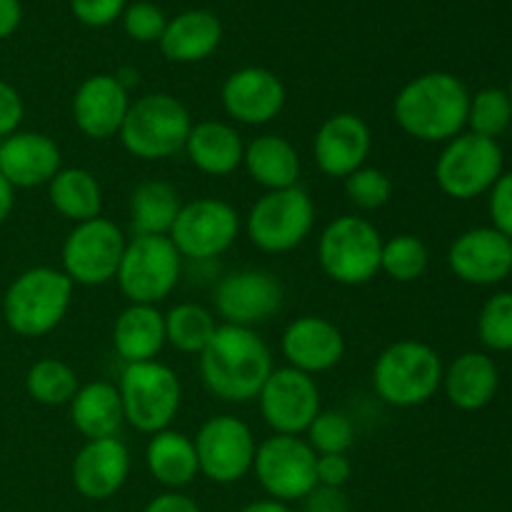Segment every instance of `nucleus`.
Returning <instances> with one entry per match:
<instances>
[{
	"mask_svg": "<svg viewBox=\"0 0 512 512\" xmlns=\"http://www.w3.org/2000/svg\"><path fill=\"white\" fill-rule=\"evenodd\" d=\"M200 378L210 395L225 403H250L273 373L268 343L253 328L218 325L208 348L198 355Z\"/></svg>",
	"mask_w": 512,
	"mask_h": 512,
	"instance_id": "f257e3e1",
	"label": "nucleus"
},
{
	"mask_svg": "<svg viewBox=\"0 0 512 512\" xmlns=\"http://www.w3.org/2000/svg\"><path fill=\"white\" fill-rule=\"evenodd\" d=\"M470 93L453 73H423L395 95L398 128L420 143H448L468 125Z\"/></svg>",
	"mask_w": 512,
	"mask_h": 512,
	"instance_id": "f03ea898",
	"label": "nucleus"
},
{
	"mask_svg": "<svg viewBox=\"0 0 512 512\" xmlns=\"http://www.w3.org/2000/svg\"><path fill=\"white\" fill-rule=\"evenodd\" d=\"M73 280L60 268L35 265L8 285L3 318L20 338H43L63 323L73 300Z\"/></svg>",
	"mask_w": 512,
	"mask_h": 512,
	"instance_id": "7ed1b4c3",
	"label": "nucleus"
},
{
	"mask_svg": "<svg viewBox=\"0 0 512 512\" xmlns=\"http://www.w3.org/2000/svg\"><path fill=\"white\" fill-rule=\"evenodd\" d=\"M443 360L423 340L403 338L375 358L373 388L385 405L418 408L443 388Z\"/></svg>",
	"mask_w": 512,
	"mask_h": 512,
	"instance_id": "20e7f679",
	"label": "nucleus"
},
{
	"mask_svg": "<svg viewBox=\"0 0 512 512\" xmlns=\"http://www.w3.org/2000/svg\"><path fill=\"white\" fill-rule=\"evenodd\" d=\"M193 118L178 98L168 93H148L133 100L118 138L133 158L168 160L185 148Z\"/></svg>",
	"mask_w": 512,
	"mask_h": 512,
	"instance_id": "39448f33",
	"label": "nucleus"
},
{
	"mask_svg": "<svg viewBox=\"0 0 512 512\" xmlns=\"http://www.w3.org/2000/svg\"><path fill=\"white\" fill-rule=\"evenodd\" d=\"M383 235L370 220L358 215H340L330 220L318 238L320 270L333 283L355 288L380 273Z\"/></svg>",
	"mask_w": 512,
	"mask_h": 512,
	"instance_id": "423d86ee",
	"label": "nucleus"
},
{
	"mask_svg": "<svg viewBox=\"0 0 512 512\" xmlns=\"http://www.w3.org/2000/svg\"><path fill=\"white\" fill-rule=\"evenodd\" d=\"M125 423L138 433L168 430L183 403V385L173 368L158 360L125 365L118 380Z\"/></svg>",
	"mask_w": 512,
	"mask_h": 512,
	"instance_id": "0eeeda50",
	"label": "nucleus"
},
{
	"mask_svg": "<svg viewBox=\"0 0 512 512\" xmlns=\"http://www.w3.org/2000/svg\"><path fill=\"white\" fill-rule=\"evenodd\" d=\"M183 273V258L168 235H135L125 245L115 280L133 305H158L173 295Z\"/></svg>",
	"mask_w": 512,
	"mask_h": 512,
	"instance_id": "6e6552de",
	"label": "nucleus"
},
{
	"mask_svg": "<svg viewBox=\"0 0 512 512\" xmlns=\"http://www.w3.org/2000/svg\"><path fill=\"white\" fill-rule=\"evenodd\" d=\"M313 225V198L305 188L293 185L283 190H265L245 218V233L258 250L280 255L300 248Z\"/></svg>",
	"mask_w": 512,
	"mask_h": 512,
	"instance_id": "1a4fd4ad",
	"label": "nucleus"
},
{
	"mask_svg": "<svg viewBox=\"0 0 512 512\" xmlns=\"http://www.w3.org/2000/svg\"><path fill=\"white\" fill-rule=\"evenodd\" d=\"M503 175V150L495 140L460 133L448 140L435 160V183L455 200H473L488 193Z\"/></svg>",
	"mask_w": 512,
	"mask_h": 512,
	"instance_id": "9d476101",
	"label": "nucleus"
},
{
	"mask_svg": "<svg viewBox=\"0 0 512 512\" xmlns=\"http://www.w3.org/2000/svg\"><path fill=\"white\" fill-rule=\"evenodd\" d=\"M315 450L300 435H270L258 443L253 473L268 498L280 503L303 500L318 485Z\"/></svg>",
	"mask_w": 512,
	"mask_h": 512,
	"instance_id": "9b49d317",
	"label": "nucleus"
},
{
	"mask_svg": "<svg viewBox=\"0 0 512 512\" xmlns=\"http://www.w3.org/2000/svg\"><path fill=\"white\" fill-rule=\"evenodd\" d=\"M123 230L108 218H93L78 223L63 243V273L73 285L98 288L115 280L125 253Z\"/></svg>",
	"mask_w": 512,
	"mask_h": 512,
	"instance_id": "f8f14e48",
	"label": "nucleus"
},
{
	"mask_svg": "<svg viewBox=\"0 0 512 512\" xmlns=\"http://www.w3.org/2000/svg\"><path fill=\"white\" fill-rule=\"evenodd\" d=\"M240 215L220 198L183 203L168 238L183 260H213L230 250L240 233Z\"/></svg>",
	"mask_w": 512,
	"mask_h": 512,
	"instance_id": "ddd939ff",
	"label": "nucleus"
},
{
	"mask_svg": "<svg viewBox=\"0 0 512 512\" xmlns=\"http://www.w3.org/2000/svg\"><path fill=\"white\" fill-rule=\"evenodd\" d=\"M198 453L200 475L218 485L243 480L253 470L258 443L253 430L235 415H215L200 425L193 438Z\"/></svg>",
	"mask_w": 512,
	"mask_h": 512,
	"instance_id": "4468645a",
	"label": "nucleus"
},
{
	"mask_svg": "<svg viewBox=\"0 0 512 512\" xmlns=\"http://www.w3.org/2000/svg\"><path fill=\"white\" fill-rule=\"evenodd\" d=\"M258 408L275 435H305L315 415L323 410L320 388L313 375L295 368H273L258 393Z\"/></svg>",
	"mask_w": 512,
	"mask_h": 512,
	"instance_id": "2eb2a0df",
	"label": "nucleus"
},
{
	"mask_svg": "<svg viewBox=\"0 0 512 512\" xmlns=\"http://www.w3.org/2000/svg\"><path fill=\"white\" fill-rule=\"evenodd\" d=\"M213 303L225 325L255 328L283 308V285L268 270H233L215 285Z\"/></svg>",
	"mask_w": 512,
	"mask_h": 512,
	"instance_id": "dca6fc26",
	"label": "nucleus"
},
{
	"mask_svg": "<svg viewBox=\"0 0 512 512\" xmlns=\"http://www.w3.org/2000/svg\"><path fill=\"white\" fill-rule=\"evenodd\" d=\"M223 110L228 118L243 125H268L283 113L285 85L273 70L248 65L225 78L223 90H220Z\"/></svg>",
	"mask_w": 512,
	"mask_h": 512,
	"instance_id": "f3484780",
	"label": "nucleus"
},
{
	"mask_svg": "<svg viewBox=\"0 0 512 512\" xmlns=\"http://www.w3.org/2000/svg\"><path fill=\"white\" fill-rule=\"evenodd\" d=\"M373 148L368 123L355 113H335L320 123L313 138V158L328 178H348L360 170Z\"/></svg>",
	"mask_w": 512,
	"mask_h": 512,
	"instance_id": "a211bd4d",
	"label": "nucleus"
},
{
	"mask_svg": "<svg viewBox=\"0 0 512 512\" xmlns=\"http://www.w3.org/2000/svg\"><path fill=\"white\" fill-rule=\"evenodd\" d=\"M448 265L468 285H495L512 273V240L495 228H473L453 240Z\"/></svg>",
	"mask_w": 512,
	"mask_h": 512,
	"instance_id": "6ab92c4d",
	"label": "nucleus"
},
{
	"mask_svg": "<svg viewBox=\"0 0 512 512\" xmlns=\"http://www.w3.org/2000/svg\"><path fill=\"white\" fill-rule=\"evenodd\" d=\"M280 353L288 360V368L315 378L343 360L345 338L333 320L323 315H300L283 330Z\"/></svg>",
	"mask_w": 512,
	"mask_h": 512,
	"instance_id": "aec40b11",
	"label": "nucleus"
},
{
	"mask_svg": "<svg viewBox=\"0 0 512 512\" xmlns=\"http://www.w3.org/2000/svg\"><path fill=\"white\" fill-rule=\"evenodd\" d=\"M130 93L115 75L98 73L85 78L73 95V123L85 138L108 140L120 133L130 108Z\"/></svg>",
	"mask_w": 512,
	"mask_h": 512,
	"instance_id": "412c9836",
	"label": "nucleus"
},
{
	"mask_svg": "<svg viewBox=\"0 0 512 512\" xmlns=\"http://www.w3.org/2000/svg\"><path fill=\"white\" fill-rule=\"evenodd\" d=\"M63 168V155L50 135L38 130H18L0 140V175L13 188L48 185Z\"/></svg>",
	"mask_w": 512,
	"mask_h": 512,
	"instance_id": "4be33fe9",
	"label": "nucleus"
},
{
	"mask_svg": "<svg viewBox=\"0 0 512 512\" xmlns=\"http://www.w3.org/2000/svg\"><path fill=\"white\" fill-rule=\"evenodd\" d=\"M128 473L130 453L120 438L85 440L70 468L75 490L88 500L113 498L125 485Z\"/></svg>",
	"mask_w": 512,
	"mask_h": 512,
	"instance_id": "5701e85b",
	"label": "nucleus"
},
{
	"mask_svg": "<svg viewBox=\"0 0 512 512\" xmlns=\"http://www.w3.org/2000/svg\"><path fill=\"white\" fill-rule=\"evenodd\" d=\"M183 150L195 170L213 178H225L243 165L245 143L230 123L200 120L190 128Z\"/></svg>",
	"mask_w": 512,
	"mask_h": 512,
	"instance_id": "b1692460",
	"label": "nucleus"
},
{
	"mask_svg": "<svg viewBox=\"0 0 512 512\" xmlns=\"http://www.w3.org/2000/svg\"><path fill=\"white\" fill-rule=\"evenodd\" d=\"M220 40L223 25L218 15L210 10H185L168 20L158 45L170 63H200L218 50Z\"/></svg>",
	"mask_w": 512,
	"mask_h": 512,
	"instance_id": "393cba45",
	"label": "nucleus"
},
{
	"mask_svg": "<svg viewBox=\"0 0 512 512\" xmlns=\"http://www.w3.org/2000/svg\"><path fill=\"white\" fill-rule=\"evenodd\" d=\"M165 345V313L158 305L130 303L120 310L113 325V348L125 365L155 360Z\"/></svg>",
	"mask_w": 512,
	"mask_h": 512,
	"instance_id": "a878e982",
	"label": "nucleus"
},
{
	"mask_svg": "<svg viewBox=\"0 0 512 512\" xmlns=\"http://www.w3.org/2000/svg\"><path fill=\"white\" fill-rule=\"evenodd\" d=\"M70 420L85 440L118 438L120 428L125 425L118 385L105 380L80 385L75 398L70 400Z\"/></svg>",
	"mask_w": 512,
	"mask_h": 512,
	"instance_id": "bb28decb",
	"label": "nucleus"
},
{
	"mask_svg": "<svg viewBox=\"0 0 512 512\" xmlns=\"http://www.w3.org/2000/svg\"><path fill=\"white\" fill-rule=\"evenodd\" d=\"M243 165L250 178L265 190L293 188L300 180V155L283 135L265 133L250 140L245 145Z\"/></svg>",
	"mask_w": 512,
	"mask_h": 512,
	"instance_id": "cd10ccee",
	"label": "nucleus"
},
{
	"mask_svg": "<svg viewBox=\"0 0 512 512\" xmlns=\"http://www.w3.org/2000/svg\"><path fill=\"white\" fill-rule=\"evenodd\" d=\"M145 465L148 473L168 490L188 488L200 475L193 438L170 428L150 435L145 445Z\"/></svg>",
	"mask_w": 512,
	"mask_h": 512,
	"instance_id": "c85d7f7f",
	"label": "nucleus"
},
{
	"mask_svg": "<svg viewBox=\"0 0 512 512\" xmlns=\"http://www.w3.org/2000/svg\"><path fill=\"white\" fill-rule=\"evenodd\" d=\"M498 365L485 353H463L443 373V388L460 410H480L498 393Z\"/></svg>",
	"mask_w": 512,
	"mask_h": 512,
	"instance_id": "c756f323",
	"label": "nucleus"
},
{
	"mask_svg": "<svg viewBox=\"0 0 512 512\" xmlns=\"http://www.w3.org/2000/svg\"><path fill=\"white\" fill-rule=\"evenodd\" d=\"M48 198L55 213L75 225L103 215V188L85 168H60L48 183Z\"/></svg>",
	"mask_w": 512,
	"mask_h": 512,
	"instance_id": "7c9ffc66",
	"label": "nucleus"
},
{
	"mask_svg": "<svg viewBox=\"0 0 512 512\" xmlns=\"http://www.w3.org/2000/svg\"><path fill=\"white\" fill-rule=\"evenodd\" d=\"M183 200L175 185L165 180H145L130 193L128 213L135 235H168Z\"/></svg>",
	"mask_w": 512,
	"mask_h": 512,
	"instance_id": "2f4dec72",
	"label": "nucleus"
},
{
	"mask_svg": "<svg viewBox=\"0 0 512 512\" xmlns=\"http://www.w3.org/2000/svg\"><path fill=\"white\" fill-rule=\"evenodd\" d=\"M215 330V315L198 303H178L165 313V343L185 355L203 353Z\"/></svg>",
	"mask_w": 512,
	"mask_h": 512,
	"instance_id": "473e14b6",
	"label": "nucleus"
},
{
	"mask_svg": "<svg viewBox=\"0 0 512 512\" xmlns=\"http://www.w3.org/2000/svg\"><path fill=\"white\" fill-rule=\"evenodd\" d=\"M78 388L80 383L75 370L65 360L58 358L38 360L25 373V390H28V395L35 403L48 405V408L70 405Z\"/></svg>",
	"mask_w": 512,
	"mask_h": 512,
	"instance_id": "72a5a7b5",
	"label": "nucleus"
},
{
	"mask_svg": "<svg viewBox=\"0 0 512 512\" xmlns=\"http://www.w3.org/2000/svg\"><path fill=\"white\" fill-rule=\"evenodd\" d=\"M430 253L428 245L418 235L400 233L390 240H383L380 253V273L390 275L395 283H415L428 270Z\"/></svg>",
	"mask_w": 512,
	"mask_h": 512,
	"instance_id": "f704fd0d",
	"label": "nucleus"
},
{
	"mask_svg": "<svg viewBox=\"0 0 512 512\" xmlns=\"http://www.w3.org/2000/svg\"><path fill=\"white\" fill-rule=\"evenodd\" d=\"M510 120H512V105L505 90L485 88L480 90V93L470 95V108H468L470 133L495 140L500 133L508 130Z\"/></svg>",
	"mask_w": 512,
	"mask_h": 512,
	"instance_id": "c9c22d12",
	"label": "nucleus"
},
{
	"mask_svg": "<svg viewBox=\"0 0 512 512\" xmlns=\"http://www.w3.org/2000/svg\"><path fill=\"white\" fill-rule=\"evenodd\" d=\"M308 445L315 450V455H338L353 448L355 428L350 418L340 410H320L310 428L305 430Z\"/></svg>",
	"mask_w": 512,
	"mask_h": 512,
	"instance_id": "e433bc0d",
	"label": "nucleus"
},
{
	"mask_svg": "<svg viewBox=\"0 0 512 512\" xmlns=\"http://www.w3.org/2000/svg\"><path fill=\"white\" fill-rule=\"evenodd\" d=\"M345 195H348V200L355 208L373 213V210L385 208L390 203V198H393V180H390L385 170L363 165V168L345 178Z\"/></svg>",
	"mask_w": 512,
	"mask_h": 512,
	"instance_id": "4c0bfd02",
	"label": "nucleus"
},
{
	"mask_svg": "<svg viewBox=\"0 0 512 512\" xmlns=\"http://www.w3.org/2000/svg\"><path fill=\"white\" fill-rule=\"evenodd\" d=\"M478 335L485 348L508 353L512 350V293H498L483 305Z\"/></svg>",
	"mask_w": 512,
	"mask_h": 512,
	"instance_id": "58836bf2",
	"label": "nucleus"
},
{
	"mask_svg": "<svg viewBox=\"0 0 512 512\" xmlns=\"http://www.w3.org/2000/svg\"><path fill=\"white\" fill-rule=\"evenodd\" d=\"M165 25H168V18L163 10L148 0H138L123 10V28L135 43H158L163 38Z\"/></svg>",
	"mask_w": 512,
	"mask_h": 512,
	"instance_id": "ea45409f",
	"label": "nucleus"
},
{
	"mask_svg": "<svg viewBox=\"0 0 512 512\" xmlns=\"http://www.w3.org/2000/svg\"><path fill=\"white\" fill-rule=\"evenodd\" d=\"M125 8H128V0H70L75 20L88 28H105L115 23Z\"/></svg>",
	"mask_w": 512,
	"mask_h": 512,
	"instance_id": "a19ab883",
	"label": "nucleus"
},
{
	"mask_svg": "<svg viewBox=\"0 0 512 512\" xmlns=\"http://www.w3.org/2000/svg\"><path fill=\"white\" fill-rule=\"evenodd\" d=\"M490 218L493 228L512 240V173L500 175L490 188Z\"/></svg>",
	"mask_w": 512,
	"mask_h": 512,
	"instance_id": "79ce46f5",
	"label": "nucleus"
},
{
	"mask_svg": "<svg viewBox=\"0 0 512 512\" xmlns=\"http://www.w3.org/2000/svg\"><path fill=\"white\" fill-rule=\"evenodd\" d=\"M315 478L323 488L343 490L353 478V463L345 453L338 455H318L315 460Z\"/></svg>",
	"mask_w": 512,
	"mask_h": 512,
	"instance_id": "37998d69",
	"label": "nucleus"
},
{
	"mask_svg": "<svg viewBox=\"0 0 512 512\" xmlns=\"http://www.w3.org/2000/svg\"><path fill=\"white\" fill-rule=\"evenodd\" d=\"M25 118V105L18 90L0 78V140L18 133Z\"/></svg>",
	"mask_w": 512,
	"mask_h": 512,
	"instance_id": "c03bdc74",
	"label": "nucleus"
},
{
	"mask_svg": "<svg viewBox=\"0 0 512 512\" xmlns=\"http://www.w3.org/2000/svg\"><path fill=\"white\" fill-rule=\"evenodd\" d=\"M303 512H350V503L343 490L315 485L303 498Z\"/></svg>",
	"mask_w": 512,
	"mask_h": 512,
	"instance_id": "a18cd8bd",
	"label": "nucleus"
},
{
	"mask_svg": "<svg viewBox=\"0 0 512 512\" xmlns=\"http://www.w3.org/2000/svg\"><path fill=\"white\" fill-rule=\"evenodd\" d=\"M143 512H203L200 505L195 503L188 495L178 493V490H168V493H160L145 505Z\"/></svg>",
	"mask_w": 512,
	"mask_h": 512,
	"instance_id": "49530a36",
	"label": "nucleus"
},
{
	"mask_svg": "<svg viewBox=\"0 0 512 512\" xmlns=\"http://www.w3.org/2000/svg\"><path fill=\"white\" fill-rule=\"evenodd\" d=\"M20 20H23L20 0H0V40L10 38L20 28Z\"/></svg>",
	"mask_w": 512,
	"mask_h": 512,
	"instance_id": "de8ad7c7",
	"label": "nucleus"
},
{
	"mask_svg": "<svg viewBox=\"0 0 512 512\" xmlns=\"http://www.w3.org/2000/svg\"><path fill=\"white\" fill-rule=\"evenodd\" d=\"M13 205H15V188L3 178V175H0V225L10 218Z\"/></svg>",
	"mask_w": 512,
	"mask_h": 512,
	"instance_id": "09e8293b",
	"label": "nucleus"
},
{
	"mask_svg": "<svg viewBox=\"0 0 512 512\" xmlns=\"http://www.w3.org/2000/svg\"><path fill=\"white\" fill-rule=\"evenodd\" d=\"M240 512H293L288 508V503H280V500L265 498V500H255V503L245 505Z\"/></svg>",
	"mask_w": 512,
	"mask_h": 512,
	"instance_id": "8fccbe9b",
	"label": "nucleus"
},
{
	"mask_svg": "<svg viewBox=\"0 0 512 512\" xmlns=\"http://www.w3.org/2000/svg\"><path fill=\"white\" fill-rule=\"evenodd\" d=\"M115 78H118V83L130 93V88H133V85H138V70L120 68L118 73H115Z\"/></svg>",
	"mask_w": 512,
	"mask_h": 512,
	"instance_id": "3c124183",
	"label": "nucleus"
},
{
	"mask_svg": "<svg viewBox=\"0 0 512 512\" xmlns=\"http://www.w3.org/2000/svg\"><path fill=\"white\" fill-rule=\"evenodd\" d=\"M508 98H510V105H512V80H510V90H508Z\"/></svg>",
	"mask_w": 512,
	"mask_h": 512,
	"instance_id": "603ef678",
	"label": "nucleus"
}]
</instances>
